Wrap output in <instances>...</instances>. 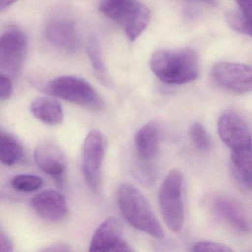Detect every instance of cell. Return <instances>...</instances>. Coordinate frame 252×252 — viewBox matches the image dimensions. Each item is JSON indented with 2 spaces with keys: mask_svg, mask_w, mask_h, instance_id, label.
I'll use <instances>...</instances> for the list:
<instances>
[{
  "mask_svg": "<svg viewBox=\"0 0 252 252\" xmlns=\"http://www.w3.org/2000/svg\"><path fill=\"white\" fill-rule=\"evenodd\" d=\"M150 66L153 73L168 85H185L199 76L198 57L191 48L156 51L150 59Z\"/></svg>",
  "mask_w": 252,
  "mask_h": 252,
  "instance_id": "obj_1",
  "label": "cell"
},
{
  "mask_svg": "<svg viewBox=\"0 0 252 252\" xmlns=\"http://www.w3.org/2000/svg\"><path fill=\"white\" fill-rule=\"evenodd\" d=\"M117 201L121 213L129 225L155 238L163 237L164 233L158 220L138 189L132 184H121L118 188Z\"/></svg>",
  "mask_w": 252,
  "mask_h": 252,
  "instance_id": "obj_2",
  "label": "cell"
},
{
  "mask_svg": "<svg viewBox=\"0 0 252 252\" xmlns=\"http://www.w3.org/2000/svg\"><path fill=\"white\" fill-rule=\"evenodd\" d=\"M98 8L101 14L120 26L131 42L150 23V9L139 0H101Z\"/></svg>",
  "mask_w": 252,
  "mask_h": 252,
  "instance_id": "obj_3",
  "label": "cell"
},
{
  "mask_svg": "<svg viewBox=\"0 0 252 252\" xmlns=\"http://www.w3.org/2000/svg\"><path fill=\"white\" fill-rule=\"evenodd\" d=\"M184 175L178 169L167 174L158 191L160 212L166 226L174 233L179 232L184 223V206L183 202Z\"/></svg>",
  "mask_w": 252,
  "mask_h": 252,
  "instance_id": "obj_4",
  "label": "cell"
},
{
  "mask_svg": "<svg viewBox=\"0 0 252 252\" xmlns=\"http://www.w3.org/2000/svg\"><path fill=\"white\" fill-rule=\"evenodd\" d=\"M50 94L94 111L104 107V100L91 84L76 76L57 78L47 87Z\"/></svg>",
  "mask_w": 252,
  "mask_h": 252,
  "instance_id": "obj_5",
  "label": "cell"
},
{
  "mask_svg": "<svg viewBox=\"0 0 252 252\" xmlns=\"http://www.w3.org/2000/svg\"><path fill=\"white\" fill-rule=\"evenodd\" d=\"M107 148V140L101 131L92 129L88 132L82 147V169L85 182L94 191L99 190Z\"/></svg>",
  "mask_w": 252,
  "mask_h": 252,
  "instance_id": "obj_6",
  "label": "cell"
},
{
  "mask_svg": "<svg viewBox=\"0 0 252 252\" xmlns=\"http://www.w3.org/2000/svg\"><path fill=\"white\" fill-rule=\"evenodd\" d=\"M28 51L27 36L17 26H10L0 39L1 73L16 76L21 70Z\"/></svg>",
  "mask_w": 252,
  "mask_h": 252,
  "instance_id": "obj_7",
  "label": "cell"
},
{
  "mask_svg": "<svg viewBox=\"0 0 252 252\" xmlns=\"http://www.w3.org/2000/svg\"><path fill=\"white\" fill-rule=\"evenodd\" d=\"M212 80L222 89L237 94L252 92V67L238 63H220L211 70Z\"/></svg>",
  "mask_w": 252,
  "mask_h": 252,
  "instance_id": "obj_8",
  "label": "cell"
},
{
  "mask_svg": "<svg viewBox=\"0 0 252 252\" xmlns=\"http://www.w3.org/2000/svg\"><path fill=\"white\" fill-rule=\"evenodd\" d=\"M218 132L222 142L232 151L251 148L250 130L244 119L234 110L224 112L218 121Z\"/></svg>",
  "mask_w": 252,
  "mask_h": 252,
  "instance_id": "obj_9",
  "label": "cell"
},
{
  "mask_svg": "<svg viewBox=\"0 0 252 252\" xmlns=\"http://www.w3.org/2000/svg\"><path fill=\"white\" fill-rule=\"evenodd\" d=\"M123 232L120 219L111 217L105 220L93 235L90 252H132L133 249L124 240Z\"/></svg>",
  "mask_w": 252,
  "mask_h": 252,
  "instance_id": "obj_10",
  "label": "cell"
},
{
  "mask_svg": "<svg viewBox=\"0 0 252 252\" xmlns=\"http://www.w3.org/2000/svg\"><path fill=\"white\" fill-rule=\"evenodd\" d=\"M45 37L55 48L75 52L81 45V36L76 23L67 17H57L48 21Z\"/></svg>",
  "mask_w": 252,
  "mask_h": 252,
  "instance_id": "obj_11",
  "label": "cell"
},
{
  "mask_svg": "<svg viewBox=\"0 0 252 252\" xmlns=\"http://www.w3.org/2000/svg\"><path fill=\"white\" fill-rule=\"evenodd\" d=\"M33 211L50 222L63 220L68 212L65 197L56 190H45L35 195L31 202Z\"/></svg>",
  "mask_w": 252,
  "mask_h": 252,
  "instance_id": "obj_12",
  "label": "cell"
},
{
  "mask_svg": "<svg viewBox=\"0 0 252 252\" xmlns=\"http://www.w3.org/2000/svg\"><path fill=\"white\" fill-rule=\"evenodd\" d=\"M34 160L42 172L61 181L67 169V160L60 147L51 142L42 143L35 150Z\"/></svg>",
  "mask_w": 252,
  "mask_h": 252,
  "instance_id": "obj_13",
  "label": "cell"
},
{
  "mask_svg": "<svg viewBox=\"0 0 252 252\" xmlns=\"http://www.w3.org/2000/svg\"><path fill=\"white\" fill-rule=\"evenodd\" d=\"M134 141L141 161L150 163L158 153L160 132L158 124L150 122L141 126L135 133Z\"/></svg>",
  "mask_w": 252,
  "mask_h": 252,
  "instance_id": "obj_14",
  "label": "cell"
},
{
  "mask_svg": "<svg viewBox=\"0 0 252 252\" xmlns=\"http://www.w3.org/2000/svg\"><path fill=\"white\" fill-rule=\"evenodd\" d=\"M211 206L218 218L237 231L246 232L249 230V223L244 212L232 199L218 196L212 200Z\"/></svg>",
  "mask_w": 252,
  "mask_h": 252,
  "instance_id": "obj_15",
  "label": "cell"
},
{
  "mask_svg": "<svg viewBox=\"0 0 252 252\" xmlns=\"http://www.w3.org/2000/svg\"><path fill=\"white\" fill-rule=\"evenodd\" d=\"M31 111L36 119L50 126L60 125L64 120L63 107L53 98L42 97L33 100L31 104Z\"/></svg>",
  "mask_w": 252,
  "mask_h": 252,
  "instance_id": "obj_16",
  "label": "cell"
},
{
  "mask_svg": "<svg viewBox=\"0 0 252 252\" xmlns=\"http://www.w3.org/2000/svg\"><path fill=\"white\" fill-rule=\"evenodd\" d=\"M231 160L237 178L248 189L252 190V149L231 152Z\"/></svg>",
  "mask_w": 252,
  "mask_h": 252,
  "instance_id": "obj_17",
  "label": "cell"
},
{
  "mask_svg": "<svg viewBox=\"0 0 252 252\" xmlns=\"http://www.w3.org/2000/svg\"><path fill=\"white\" fill-rule=\"evenodd\" d=\"M23 147L21 143L8 132L2 130L0 135V160L6 166H13L21 160Z\"/></svg>",
  "mask_w": 252,
  "mask_h": 252,
  "instance_id": "obj_18",
  "label": "cell"
},
{
  "mask_svg": "<svg viewBox=\"0 0 252 252\" xmlns=\"http://www.w3.org/2000/svg\"><path fill=\"white\" fill-rule=\"evenodd\" d=\"M87 51H88L90 63L92 65L93 70L97 79L105 86H111V79L109 76L107 67L103 59L99 42L96 38L91 37L90 39Z\"/></svg>",
  "mask_w": 252,
  "mask_h": 252,
  "instance_id": "obj_19",
  "label": "cell"
},
{
  "mask_svg": "<svg viewBox=\"0 0 252 252\" xmlns=\"http://www.w3.org/2000/svg\"><path fill=\"white\" fill-rule=\"evenodd\" d=\"M43 180L37 175L20 174L11 179V185L14 189L23 192H33L43 185Z\"/></svg>",
  "mask_w": 252,
  "mask_h": 252,
  "instance_id": "obj_20",
  "label": "cell"
},
{
  "mask_svg": "<svg viewBox=\"0 0 252 252\" xmlns=\"http://www.w3.org/2000/svg\"><path fill=\"white\" fill-rule=\"evenodd\" d=\"M189 135L193 145L197 150L200 153H207L210 150L212 146L210 137L200 122H195L191 125Z\"/></svg>",
  "mask_w": 252,
  "mask_h": 252,
  "instance_id": "obj_21",
  "label": "cell"
},
{
  "mask_svg": "<svg viewBox=\"0 0 252 252\" xmlns=\"http://www.w3.org/2000/svg\"><path fill=\"white\" fill-rule=\"evenodd\" d=\"M225 19H226L227 23L233 30L239 32V33L250 36L249 26L246 23L244 17L240 11H228L226 14Z\"/></svg>",
  "mask_w": 252,
  "mask_h": 252,
  "instance_id": "obj_22",
  "label": "cell"
},
{
  "mask_svg": "<svg viewBox=\"0 0 252 252\" xmlns=\"http://www.w3.org/2000/svg\"><path fill=\"white\" fill-rule=\"evenodd\" d=\"M193 252H231L232 249L225 245L212 241H201L193 246Z\"/></svg>",
  "mask_w": 252,
  "mask_h": 252,
  "instance_id": "obj_23",
  "label": "cell"
},
{
  "mask_svg": "<svg viewBox=\"0 0 252 252\" xmlns=\"http://www.w3.org/2000/svg\"><path fill=\"white\" fill-rule=\"evenodd\" d=\"M236 2L249 26L250 36H252V0H236Z\"/></svg>",
  "mask_w": 252,
  "mask_h": 252,
  "instance_id": "obj_24",
  "label": "cell"
},
{
  "mask_svg": "<svg viewBox=\"0 0 252 252\" xmlns=\"http://www.w3.org/2000/svg\"><path fill=\"white\" fill-rule=\"evenodd\" d=\"M13 93V85L11 76L1 73L0 75V98L5 101L11 98Z\"/></svg>",
  "mask_w": 252,
  "mask_h": 252,
  "instance_id": "obj_25",
  "label": "cell"
},
{
  "mask_svg": "<svg viewBox=\"0 0 252 252\" xmlns=\"http://www.w3.org/2000/svg\"><path fill=\"white\" fill-rule=\"evenodd\" d=\"M14 245L12 240L4 232L0 231V252H11L14 251Z\"/></svg>",
  "mask_w": 252,
  "mask_h": 252,
  "instance_id": "obj_26",
  "label": "cell"
},
{
  "mask_svg": "<svg viewBox=\"0 0 252 252\" xmlns=\"http://www.w3.org/2000/svg\"><path fill=\"white\" fill-rule=\"evenodd\" d=\"M43 252H70L71 251V249L67 245L64 244V243H57V244L52 245L50 246L49 247L45 248V249H42Z\"/></svg>",
  "mask_w": 252,
  "mask_h": 252,
  "instance_id": "obj_27",
  "label": "cell"
},
{
  "mask_svg": "<svg viewBox=\"0 0 252 252\" xmlns=\"http://www.w3.org/2000/svg\"><path fill=\"white\" fill-rule=\"evenodd\" d=\"M17 1V0H0V9H1V11L11 6Z\"/></svg>",
  "mask_w": 252,
  "mask_h": 252,
  "instance_id": "obj_28",
  "label": "cell"
},
{
  "mask_svg": "<svg viewBox=\"0 0 252 252\" xmlns=\"http://www.w3.org/2000/svg\"><path fill=\"white\" fill-rule=\"evenodd\" d=\"M187 2H195V3H197V2H201V3H206L209 4V5H213L214 4V0H185Z\"/></svg>",
  "mask_w": 252,
  "mask_h": 252,
  "instance_id": "obj_29",
  "label": "cell"
}]
</instances>
